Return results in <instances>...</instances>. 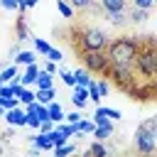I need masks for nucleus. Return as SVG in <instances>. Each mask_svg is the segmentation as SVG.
<instances>
[{"label": "nucleus", "instance_id": "35", "mask_svg": "<svg viewBox=\"0 0 157 157\" xmlns=\"http://www.w3.org/2000/svg\"><path fill=\"white\" fill-rule=\"evenodd\" d=\"M96 88H98V93H101V96H108V88H110V86H108V81H105V78H98V81H96Z\"/></svg>", "mask_w": 157, "mask_h": 157}, {"label": "nucleus", "instance_id": "33", "mask_svg": "<svg viewBox=\"0 0 157 157\" xmlns=\"http://www.w3.org/2000/svg\"><path fill=\"white\" fill-rule=\"evenodd\" d=\"M61 81L66 83V86H76V76H74V71H61Z\"/></svg>", "mask_w": 157, "mask_h": 157}, {"label": "nucleus", "instance_id": "24", "mask_svg": "<svg viewBox=\"0 0 157 157\" xmlns=\"http://www.w3.org/2000/svg\"><path fill=\"white\" fill-rule=\"evenodd\" d=\"M32 42H34V52H37V54H44V56H47V54L52 52V44H49L47 39H39V37H37V39H32Z\"/></svg>", "mask_w": 157, "mask_h": 157}, {"label": "nucleus", "instance_id": "46", "mask_svg": "<svg viewBox=\"0 0 157 157\" xmlns=\"http://www.w3.org/2000/svg\"><path fill=\"white\" fill-rule=\"evenodd\" d=\"M17 54H20V49H17V47H12V49H10V59L15 61V56H17Z\"/></svg>", "mask_w": 157, "mask_h": 157}, {"label": "nucleus", "instance_id": "4", "mask_svg": "<svg viewBox=\"0 0 157 157\" xmlns=\"http://www.w3.org/2000/svg\"><path fill=\"white\" fill-rule=\"evenodd\" d=\"M105 78H110V81H113L118 88H123V91H130V88L135 86V81H137L132 64H110Z\"/></svg>", "mask_w": 157, "mask_h": 157}, {"label": "nucleus", "instance_id": "31", "mask_svg": "<svg viewBox=\"0 0 157 157\" xmlns=\"http://www.w3.org/2000/svg\"><path fill=\"white\" fill-rule=\"evenodd\" d=\"M71 2V7H76V10H91L93 7V0H69Z\"/></svg>", "mask_w": 157, "mask_h": 157}, {"label": "nucleus", "instance_id": "40", "mask_svg": "<svg viewBox=\"0 0 157 157\" xmlns=\"http://www.w3.org/2000/svg\"><path fill=\"white\" fill-rule=\"evenodd\" d=\"M27 125H29V128H34V130H39V125H42V120H39L37 115H27Z\"/></svg>", "mask_w": 157, "mask_h": 157}, {"label": "nucleus", "instance_id": "15", "mask_svg": "<svg viewBox=\"0 0 157 157\" xmlns=\"http://www.w3.org/2000/svg\"><path fill=\"white\" fill-rule=\"evenodd\" d=\"M15 32H17V39H20V42L29 39V29H27V22H25V17H22V15H20V17H17V22H15Z\"/></svg>", "mask_w": 157, "mask_h": 157}, {"label": "nucleus", "instance_id": "5", "mask_svg": "<svg viewBox=\"0 0 157 157\" xmlns=\"http://www.w3.org/2000/svg\"><path fill=\"white\" fill-rule=\"evenodd\" d=\"M78 59H81V64L88 71H96L101 76H105L108 69H110V59H108L105 52H86V49H78Z\"/></svg>", "mask_w": 157, "mask_h": 157}, {"label": "nucleus", "instance_id": "39", "mask_svg": "<svg viewBox=\"0 0 157 157\" xmlns=\"http://www.w3.org/2000/svg\"><path fill=\"white\" fill-rule=\"evenodd\" d=\"M64 120H66V123H81V110H74V113H69Z\"/></svg>", "mask_w": 157, "mask_h": 157}, {"label": "nucleus", "instance_id": "42", "mask_svg": "<svg viewBox=\"0 0 157 157\" xmlns=\"http://www.w3.org/2000/svg\"><path fill=\"white\" fill-rule=\"evenodd\" d=\"M47 56H49V61H54V64H59V61H61V52H59V49H52Z\"/></svg>", "mask_w": 157, "mask_h": 157}, {"label": "nucleus", "instance_id": "1", "mask_svg": "<svg viewBox=\"0 0 157 157\" xmlns=\"http://www.w3.org/2000/svg\"><path fill=\"white\" fill-rule=\"evenodd\" d=\"M140 42L135 37H118V39H110L108 47H105V54L110 59V64H132L137 52H140Z\"/></svg>", "mask_w": 157, "mask_h": 157}, {"label": "nucleus", "instance_id": "6", "mask_svg": "<svg viewBox=\"0 0 157 157\" xmlns=\"http://www.w3.org/2000/svg\"><path fill=\"white\" fill-rule=\"evenodd\" d=\"M132 145H135V150H137L140 155H155V150H157V137H155L150 130H145V128L140 125V128L135 130Z\"/></svg>", "mask_w": 157, "mask_h": 157}, {"label": "nucleus", "instance_id": "2", "mask_svg": "<svg viewBox=\"0 0 157 157\" xmlns=\"http://www.w3.org/2000/svg\"><path fill=\"white\" fill-rule=\"evenodd\" d=\"M132 66H135V71L140 76L155 81L157 78V47L152 42L142 44L140 52H137V56H135V61H132Z\"/></svg>", "mask_w": 157, "mask_h": 157}, {"label": "nucleus", "instance_id": "3", "mask_svg": "<svg viewBox=\"0 0 157 157\" xmlns=\"http://www.w3.org/2000/svg\"><path fill=\"white\" fill-rule=\"evenodd\" d=\"M78 37V49H86V52H105L108 47V34L98 27H81L76 32Z\"/></svg>", "mask_w": 157, "mask_h": 157}, {"label": "nucleus", "instance_id": "45", "mask_svg": "<svg viewBox=\"0 0 157 157\" xmlns=\"http://www.w3.org/2000/svg\"><path fill=\"white\" fill-rule=\"evenodd\" d=\"M29 155H32V157H39V155H42V147L32 145V147H29Z\"/></svg>", "mask_w": 157, "mask_h": 157}, {"label": "nucleus", "instance_id": "32", "mask_svg": "<svg viewBox=\"0 0 157 157\" xmlns=\"http://www.w3.org/2000/svg\"><path fill=\"white\" fill-rule=\"evenodd\" d=\"M142 128H145V130H150V132L157 137V115H155V118H147V120L142 123Z\"/></svg>", "mask_w": 157, "mask_h": 157}, {"label": "nucleus", "instance_id": "10", "mask_svg": "<svg viewBox=\"0 0 157 157\" xmlns=\"http://www.w3.org/2000/svg\"><path fill=\"white\" fill-rule=\"evenodd\" d=\"M29 142H32V145H37V147H42V150H54V142H52L49 132H37V135H32V137H29Z\"/></svg>", "mask_w": 157, "mask_h": 157}, {"label": "nucleus", "instance_id": "21", "mask_svg": "<svg viewBox=\"0 0 157 157\" xmlns=\"http://www.w3.org/2000/svg\"><path fill=\"white\" fill-rule=\"evenodd\" d=\"M17 98H20V103H22V105H29V103H34V101H37V88H34V91H29V88L25 86V88H22V93H20Z\"/></svg>", "mask_w": 157, "mask_h": 157}, {"label": "nucleus", "instance_id": "29", "mask_svg": "<svg viewBox=\"0 0 157 157\" xmlns=\"http://www.w3.org/2000/svg\"><path fill=\"white\" fill-rule=\"evenodd\" d=\"M93 130H96V123H91V120H81L78 123V132L81 135H88V132L93 135Z\"/></svg>", "mask_w": 157, "mask_h": 157}, {"label": "nucleus", "instance_id": "38", "mask_svg": "<svg viewBox=\"0 0 157 157\" xmlns=\"http://www.w3.org/2000/svg\"><path fill=\"white\" fill-rule=\"evenodd\" d=\"M39 105H42V103H39V101H34V103H29V105H25V113H27V115H37V110H39Z\"/></svg>", "mask_w": 157, "mask_h": 157}, {"label": "nucleus", "instance_id": "14", "mask_svg": "<svg viewBox=\"0 0 157 157\" xmlns=\"http://www.w3.org/2000/svg\"><path fill=\"white\" fill-rule=\"evenodd\" d=\"M52 83H54V74H49V71H39V76H37V81H34V86L37 88H52Z\"/></svg>", "mask_w": 157, "mask_h": 157}, {"label": "nucleus", "instance_id": "30", "mask_svg": "<svg viewBox=\"0 0 157 157\" xmlns=\"http://www.w3.org/2000/svg\"><path fill=\"white\" fill-rule=\"evenodd\" d=\"M0 103L5 105V110H12V108H20V98L12 96V98H0Z\"/></svg>", "mask_w": 157, "mask_h": 157}, {"label": "nucleus", "instance_id": "37", "mask_svg": "<svg viewBox=\"0 0 157 157\" xmlns=\"http://www.w3.org/2000/svg\"><path fill=\"white\" fill-rule=\"evenodd\" d=\"M56 128V123L54 120H42V125H39V132H52Z\"/></svg>", "mask_w": 157, "mask_h": 157}, {"label": "nucleus", "instance_id": "51", "mask_svg": "<svg viewBox=\"0 0 157 157\" xmlns=\"http://www.w3.org/2000/svg\"><path fill=\"white\" fill-rule=\"evenodd\" d=\"M0 86H2V78H0Z\"/></svg>", "mask_w": 157, "mask_h": 157}, {"label": "nucleus", "instance_id": "16", "mask_svg": "<svg viewBox=\"0 0 157 157\" xmlns=\"http://www.w3.org/2000/svg\"><path fill=\"white\" fill-rule=\"evenodd\" d=\"M47 108H49V120H54L56 125H59V123H61V120L66 118V115H64V110H61V105H59L56 101H54V103H49Z\"/></svg>", "mask_w": 157, "mask_h": 157}, {"label": "nucleus", "instance_id": "28", "mask_svg": "<svg viewBox=\"0 0 157 157\" xmlns=\"http://www.w3.org/2000/svg\"><path fill=\"white\" fill-rule=\"evenodd\" d=\"M147 20V10H140V7H132V12H130V22H135V25H140V22H145Z\"/></svg>", "mask_w": 157, "mask_h": 157}, {"label": "nucleus", "instance_id": "49", "mask_svg": "<svg viewBox=\"0 0 157 157\" xmlns=\"http://www.w3.org/2000/svg\"><path fill=\"white\" fill-rule=\"evenodd\" d=\"M0 155H2V145H0Z\"/></svg>", "mask_w": 157, "mask_h": 157}, {"label": "nucleus", "instance_id": "34", "mask_svg": "<svg viewBox=\"0 0 157 157\" xmlns=\"http://www.w3.org/2000/svg\"><path fill=\"white\" fill-rule=\"evenodd\" d=\"M12 96H15L12 83H2V86H0V98H12Z\"/></svg>", "mask_w": 157, "mask_h": 157}, {"label": "nucleus", "instance_id": "36", "mask_svg": "<svg viewBox=\"0 0 157 157\" xmlns=\"http://www.w3.org/2000/svg\"><path fill=\"white\" fill-rule=\"evenodd\" d=\"M155 5V0H132V7H140V10H150Z\"/></svg>", "mask_w": 157, "mask_h": 157}, {"label": "nucleus", "instance_id": "12", "mask_svg": "<svg viewBox=\"0 0 157 157\" xmlns=\"http://www.w3.org/2000/svg\"><path fill=\"white\" fill-rule=\"evenodd\" d=\"M15 64L17 66H29V64H37V52H20L15 56Z\"/></svg>", "mask_w": 157, "mask_h": 157}, {"label": "nucleus", "instance_id": "50", "mask_svg": "<svg viewBox=\"0 0 157 157\" xmlns=\"http://www.w3.org/2000/svg\"><path fill=\"white\" fill-rule=\"evenodd\" d=\"M2 69H5V66H2V64H0V71H2Z\"/></svg>", "mask_w": 157, "mask_h": 157}, {"label": "nucleus", "instance_id": "18", "mask_svg": "<svg viewBox=\"0 0 157 157\" xmlns=\"http://www.w3.org/2000/svg\"><path fill=\"white\" fill-rule=\"evenodd\" d=\"M37 101H39L42 105L54 103V88H37Z\"/></svg>", "mask_w": 157, "mask_h": 157}, {"label": "nucleus", "instance_id": "23", "mask_svg": "<svg viewBox=\"0 0 157 157\" xmlns=\"http://www.w3.org/2000/svg\"><path fill=\"white\" fill-rule=\"evenodd\" d=\"M105 15H108V22H110V25H118V27H120V25H125V22L130 20L125 12H105Z\"/></svg>", "mask_w": 157, "mask_h": 157}, {"label": "nucleus", "instance_id": "47", "mask_svg": "<svg viewBox=\"0 0 157 157\" xmlns=\"http://www.w3.org/2000/svg\"><path fill=\"white\" fill-rule=\"evenodd\" d=\"M27 2V7H34V5H39V0H25Z\"/></svg>", "mask_w": 157, "mask_h": 157}, {"label": "nucleus", "instance_id": "26", "mask_svg": "<svg viewBox=\"0 0 157 157\" xmlns=\"http://www.w3.org/2000/svg\"><path fill=\"white\" fill-rule=\"evenodd\" d=\"M93 115H105V118H110V120H120V113L118 110H113V108H101V105H96V113Z\"/></svg>", "mask_w": 157, "mask_h": 157}, {"label": "nucleus", "instance_id": "48", "mask_svg": "<svg viewBox=\"0 0 157 157\" xmlns=\"http://www.w3.org/2000/svg\"><path fill=\"white\" fill-rule=\"evenodd\" d=\"M152 93H155V98H157V78L152 81Z\"/></svg>", "mask_w": 157, "mask_h": 157}, {"label": "nucleus", "instance_id": "11", "mask_svg": "<svg viewBox=\"0 0 157 157\" xmlns=\"http://www.w3.org/2000/svg\"><path fill=\"white\" fill-rule=\"evenodd\" d=\"M101 7L105 12H125L128 0H101Z\"/></svg>", "mask_w": 157, "mask_h": 157}, {"label": "nucleus", "instance_id": "17", "mask_svg": "<svg viewBox=\"0 0 157 157\" xmlns=\"http://www.w3.org/2000/svg\"><path fill=\"white\" fill-rule=\"evenodd\" d=\"M49 137H52L54 147H59V145H66V142H69V135H66V132H64V130H61L59 125H56V128H54V130L49 132Z\"/></svg>", "mask_w": 157, "mask_h": 157}, {"label": "nucleus", "instance_id": "20", "mask_svg": "<svg viewBox=\"0 0 157 157\" xmlns=\"http://www.w3.org/2000/svg\"><path fill=\"white\" fill-rule=\"evenodd\" d=\"M88 152H91V157H108V147L101 142V140H96V142H91V147H88Z\"/></svg>", "mask_w": 157, "mask_h": 157}, {"label": "nucleus", "instance_id": "19", "mask_svg": "<svg viewBox=\"0 0 157 157\" xmlns=\"http://www.w3.org/2000/svg\"><path fill=\"white\" fill-rule=\"evenodd\" d=\"M110 135H113V125H96V130H93V137L101 142H105Z\"/></svg>", "mask_w": 157, "mask_h": 157}, {"label": "nucleus", "instance_id": "27", "mask_svg": "<svg viewBox=\"0 0 157 157\" xmlns=\"http://www.w3.org/2000/svg\"><path fill=\"white\" fill-rule=\"evenodd\" d=\"M76 152V147L71 145V142H66V145H59V147H54V155L56 157H69V155H74Z\"/></svg>", "mask_w": 157, "mask_h": 157}, {"label": "nucleus", "instance_id": "44", "mask_svg": "<svg viewBox=\"0 0 157 157\" xmlns=\"http://www.w3.org/2000/svg\"><path fill=\"white\" fill-rule=\"evenodd\" d=\"M12 135H15V125H7V128H5V132H2V137H5V140H10Z\"/></svg>", "mask_w": 157, "mask_h": 157}, {"label": "nucleus", "instance_id": "22", "mask_svg": "<svg viewBox=\"0 0 157 157\" xmlns=\"http://www.w3.org/2000/svg\"><path fill=\"white\" fill-rule=\"evenodd\" d=\"M56 10L61 12V17H64V20H71V17H74V7H71L66 0H56Z\"/></svg>", "mask_w": 157, "mask_h": 157}, {"label": "nucleus", "instance_id": "9", "mask_svg": "<svg viewBox=\"0 0 157 157\" xmlns=\"http://www.w3.org/2000/svg\"><path fill=\"white\" fill-rule=\"evenodd\" d=\"M86 101H88V88L76 83V86H74V93H71V103H74V105L81 110V108L86 105Z\"/></svg>", "mask_w": 157, "mask_h": 157}, {"label": "nucleus", "instance_id": "7", "mask_svg": "<svg viewBox=\"0 0 157 157\" xmlns=\"http://www.w3.org/2000/svg\"><path fill=\"white\" fill-rule=\"evenodd\" d=\"M5 120H7V125L22 128V125H27V113H25V108H12L5 113Z\"/></svg>", "mask_w": 157, "mask_h": 157}, {"label": "nucleus", "instance_id": "41", "mask_svg": "<svg viewBox=\"0 0 157 157\" xmlns=\"http://www.w3.org/2000/svg\"><path fill=\"white\" fill-rule=\"evenodd\" d=\"M0 5H2L5 10H17V5H20V0H0Z\"/></svg>", "mask_w": 157, "mask_h": 157}, {"label": "nucleus", "instance_id": "13", "mask_svg": "<svg viewBox=\"0 0 157 157\" xmlns=\"http://www.w3.org/2000/svg\"><path fill=\"white\" fill-rule=\"evenodd\" d=\"M74 76H76V83H78V86H86V88H88V86L93 83L91 71H88L86 66H83V69H76V71H74Z\"/></svg>", "mask_w": 157, "mask_h": 157}, {"label": "nucleus", "instance_id": "43", "mask_svg": "<svg viewBox=\"0 0 157 157\" xmlns=\"http://www.w3.org/2000/svg\"><path fill=\"white\" fill-rule=\"evenodd\" d=\"M42 69H44V71H49V74H56V64H54V61H47Z\"/></svg>", "mask_w": 157, "mask_h": 157}, {"label": "nucleus", "instance_id": "8", "mask_svg": "<svg viewBox=\"0 0 157 157\" xmlns=\"http://www.w3.org/2000/svg\"><path fill=\"white\" fill-rule=\"evenodd\" d=\"M39 71H42V69H39L37 64H29V66H25V74H22V76H17V78H20V83H22V86H32V83L37 81Z\"/></svg>", "mask_w": 157, "mask_h": 157}, {"label": "nucleus", "instance_id": "25", "mask_svg": "<svg viewBox=\"0 0 157 157\" xmlns=\"http://www.w3.org/2000/svg\"><path fill=\"white\" fill-rule=\"evenodd\" d=\"M0 78H2V83H5V81H15V78H17V64L5 66V69L0 71Z\"/></svg>", "mask_w": 157, "mask_h": 157}, {"label": "nucleus", "instance_id": "52", "mask_svg": "<svg viewBox=\"0 0 157 157\" xmlns=\"http://www.w3.org/2000/svg\"><path fill=\"white\" fill-rule=\"evenodd\" d=\"M145 157H152V155H145Z\"/></svg>", "mask_w": 157, "mask_h": 157}]
</instances>
